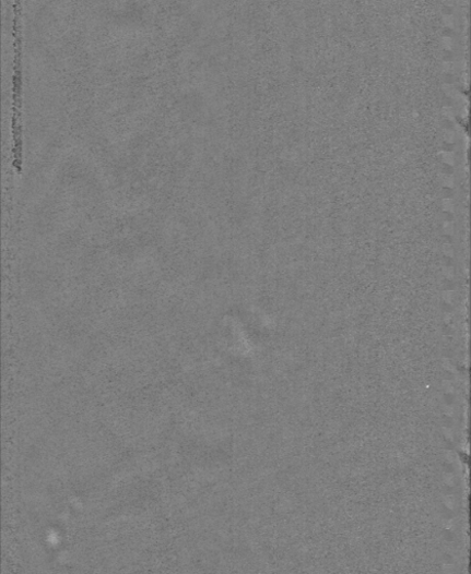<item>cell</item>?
<instances>
[{"instance_id":"obj_1","label":"cell","mask_w":471,"mask_h":574,"mask_svg":"<svg viewBox=\"0 0 471 574\" xmlns=\"http://www.w3.org/2000/svg\"><path fill=\"white\" fill-rule=\"evenodd\" d=\"M14 22H13V35H14V74H13V118H12V132H13V154L14 162L13 166L19 172L23 169V127H22V89H23V75H22V5L20 0L14 2Z\"/></svg>"}]
</instances>
